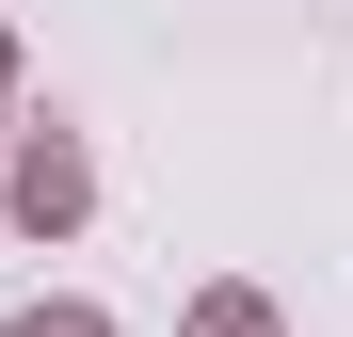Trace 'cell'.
<instances>
[{
    "label": "cell",
    "instance_id": "2",
    "mask_svg": "<svg viewBox=\"0 0 353 337\" xmlns=\"http://www.w3.org/2000/svg\"><path fill=\"white\" fill-rule=\"evenodd\" d=\"M176 337H289V305L257 289V273H225V289H193V305H176Z\"/></svg>",
    "mask_w": 353,
    "mask_h": 337
},
{
    "label": "cell",
    "instance_id": "1",
    "mask_svg": "<svg viewBox=\"0 0 353 337\" xmlns=\"http://www.w3.org/2000/svg\"><path fill=\"white\" fill-rule=\"evenodd\" d=\"M0 209H17V241H65V225H97V161H81V129L0 145Z\"/></svg>",
    "mask_w": 353,
    "mask_h": 337
},
{
    "label": "cell",
    "instance_id": "4",
    "mask_svg": "<svg viewBox=\"0 0 353 337\" xmlns=\"http://www.w3.org/2000/svg\"><path fill=\"white\" fill-rule=\"evenodd\" d=\"M17 81H32V65H17V32H0V112H17Z\"/></svg>",
    "mask_w": 353,
    "mask_h": 337
},
{
    "label": "cell",
    "instance_id": "3",
    "mask_svg": "<svg viewBox=\"0 0 353 337\" xmlns=\"http://www.w3.org/2000/svg\"><path fill=\"white\" fill-rule=\"evenodd\" d=\"M0 337H112V321H97V305H17Z\"/></svg>",
    "mask_w": 353,
    "mask_h": 337
}]
</instances>
